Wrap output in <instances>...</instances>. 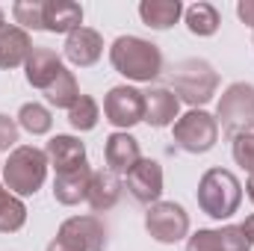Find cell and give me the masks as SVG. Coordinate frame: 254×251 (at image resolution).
Here are the masks:
<instances>
[{
    "label": "cell",
    "instance_id": "obj_10",
    "mask_svg": "<svg viewBox=\"0 0 254 251\" xmlns=\"http://www.w3.org/2000/svg\"><path fill=\"white\" fill-rule=\"evenodd\" d=\"M127 189L136 201L142 204H157L163 195V169L157 160H139L130 172H127Z\"/></svg>",
    "mask_w": 254,
    "mask_h": 251
},
{
    "label": "cell",
    "instance_id": "obj_35",
    "mask_svg": "<svg viewBox=\"0 0 254 251\" xmlns=\"http://www.w3.org/2000/svg\"><path fill=\"white\" fill-rule=\"evenodd\" d=\"M6 27V18H3V9H0V30Z\"/></svg>",
    "mask_w": 254,
    "mask_h": 251
},
{
    "label": "cell",
    "instance_id": "obj_28",
    "mask_svg": "<svg viewBox=\"0 0 254 251\" xmlns=\"http://www.w3.org/2000/svg\"><path fill=\"white\" fill-rule=\"evenodd\" d=\"M234 160L254 175V133H243V136H234Z\"/></svg>",
    "mask_w": 254,
    "mask_h": 251
},
{
    "label": "cell",
    "instance_id": "obj_27",
    "mask_svg": "<svg viewBox=\"0 0 254 251\" xmlns=\"http://www.w3.org/2000/svg\"><path fill=\"white\" fill-rule=\"evenodd\" d=\"M216 237H219V251H252V240L243 231V225H228L216 231Z\"/></svg>",
    "mask_w": 254,
    "mask_h": 251
},
{
    "label": "cell",
    "instance_id": "obj_12",
    "mask_svg": "<svg viewBox=\"0 0 254 251\" xmlns=\"http://www.w3.org/2000/svg\"><path fill=\"white\" fill-rule=\"evenodd\" d=\"M48 163L57 169V175H68L77 169H86V148L74 136H54L48 142Z\"/></svg>",
    "mask_w": 254,
    "mask_h": 251
},
{
    "label": "cell",
    "instance_id": "obj_2",
    "mask_svg": "<svg viewBox=\"0 0 254 251\" xmlns=\"http://www.w3.org/2000/svg\"><path fill=\"white\" fill-rule=\"evenodd\" d=\"M240 201H243V187L237 175L228 169H210L198 181V207L210 219H219V222L231 219L240 210Z\"/></svg>",
    "mask_w": 254,
    "mask_h": 251
},
{
    "label": "cell",
    "instance_id": "obj_26",
    "mask_svg": "<svg viewBox=\"0 0 254 251\" xmlns=\"http://www.w3.org/2000/svg\"><path fill=\"white\" fill-rule=\"evenodd\" d=\"M12 15H15V21L21 24V30H24V27H27V30H45V24H42L45 3H39V0H18V3L12 6Z\"/></svg>",
    "mask_w": 254,
    "mask_h": 251
},
{
    "label": "cell",
    "instance_id": "obj_11",
    "mask_svg": "<svg viewBox=\"0 0 254 251\" xmlns=\"http://www.w3.org/2000/svg\"><path fill=\"white\" fill-rule=\"evenodd\" d=\"M104 54V39L98 30H89V27H77L74 33H68L65 39V57L71 65H80V68H89L101 60Z\"/></svg>",
    "mask_w": 254,
    "mask_h": 251
},
{
    "label": "cell",
    "instance_id": "obj_13",
    "mask_svg": "<svg viewBox=\"0 0 254 251\" xmlns=\"http://www.w3.org/2000/svg\"><path fill=\"white\" fill-rule=\"evenodd\" d=\"M104 157H107V166H110L113 175H127V172L142 160V154H139V142H136L130 133H125V130L110 133L107 148H104Z\"/></svg>",
    "mask_w": 254,
    "mask_h": 251
},
{
    "label": "cell",
    "instance_id": "obj_23",
    "mask_svg": "<svg viewBox=\"0 0 254 251\" xmlns=\"http://www.w3.org/2000/svg\"><path fill=\"white\" fill-rule=\"evenodd\" d=\"M45 95H48V101H51L54 107H65V110H71V104L80 98V89H77L74 74L63 68V71H60V77L45 89Z\"/></svg>",
    "mask_w": 254,
    "mask_h": 251
},
{
    "label": "cell",
    "instance_id": "obj_9",
    "mask_svg": "<svg viewBox=\"0 0 254 251\" xmlns=\"http://www.w3.org/2000/svg\"><path fill=\"white\" fill-rule=\"evenodd\" d=\"M60 240L77 251H104L107 249V231H104V225L95 216H74V219L63 222Z\"/></svg>",
    "mask_w": 254,
    "mask_h": 251
},
{
    "label": "cell",
    "instance_id": "obj_20",
    "mask_svg": "<svg viewBox=\"0 0 254 251\" xmlns=\"http://www.w3.org/2000/svg\"><path fill=\"white\" fill-rule=\"evenodd\" d=\"M139 15L151 30H169L184 15V3L181 0H142Z\"/></svg>",
    "mask_w": 254,
    "mask_h": 251
},
{
    "label": "cell",
    "instance_id": "obj_6",
    "mask_svg": "<svg viewBox=\"0 0 254 251\" xmlns=\"http://www.w3.org/2000/svg\"><path fill=\"white\" fill-rule=\"evenodd\" d=\"M145 228L157 243L172 246V243H178L190 234V216L175 201H157L145 213Z\"/></svg>",
    "mask_w": 254,
    "mask_h": 251
},
{
    "label": "cell",
    "instance_id": "obj_29",
    "mask_svg": "<svg viewBox=\"0 0 254 251\" xmlns=\"http://www.w3.org/2000/svg\"><path fill=\"white\" fill-rule=\"evenodd\" d=\"M187 251H219L216 231H198V234H192L190 243H187Z\"/></svg>",
    "mask_w": 254,
    "mask_h": 251
},
{
    "label": "cell",
    "instance_id": "obj_15",
    "mask_svg": "<svg viewBox=\"0 0 254 251\" xmlns=\"http://www.w3.org/2000/svg\"><path fill=\"white\" fill-rule=\"evenodd\" d=\"M30 54H33V42L27 30L6 24L0 30V68H18L30 60Z\"/></svg>",
    "mask_w": 254,
    "mask_h": 251
},
{
    "label": "cell",
    "instance_id": "obj_18",
    "mask_svg": "<svg viewBox=\"0 0 254 251\" xmlns=\"http://www.w3.org/2000/svg\"><path fill=\"white\" fill-rule=\"evenodd\" d=\"M122 198V181L119 175L113 172H92V184H89V195L86 201L92 204L95 213H104V210H113Z\"/></svg>",
    "mask_w": 254,
    "mask_h": 251
},
{
    "label": "cell",
    "instance_id": "obj_24",
    "mask_svg": "<svg viewBox=\"0 0 254 251\" xmlns=\"http://www.w3.org/2000/svg\"><path fill=\"white\" fill-rule=\"evenodd\" d=\"M18 125L24 127L27 133H33V136H42V133L51 130L54 119H51L48 107H42V104H24L18 110Z\"/></svg>",
    "mask_w": 254,
    "mask_h": 251
},
{
    "label": "cell",
    "instance_id": "obj_4",
    "mask_svg": "<svg viewBox=\"0 0 254 251\" xmlns=\"http://www.w3.org/2000/svg\"><path fill=\"white\" fill-rule=\"evenodd\" d=\"M216 125L228 136H243L252 133L254 127V86L252 83H231L219 101L216 110Z\"/></svg>",
    "mask_w": 254,
    "mask_h": 251
},
{
    "label": "cell",
    "instance_id": "obj_19",
    "mask_svg": "<svg viewBox=\"0 0 254 251\" xmlns=\"http://www.w3.org/2000/svg\"><path fill=\"white\" fill-rule=\"evenodd\" d=\"M89 184H92L89 166L86 169H77V172H68V175H57V181H54V198L60 204H65V207L80 204L89 195Z\"/></svg>",
    "mask_w": 254,
    "mask_h": 251
},
{
    "label": "cell",
    "instance_id": "obj_3",
    "mask_svg": "<svg viewBox=\"0 0 254 251\" xmlns=\"http://www.w3.org/2000/svg\"><path fill=\"white\" fill-rule=\"evenodd\" d=\"M48 154L33 148V145H21L9 154L6 166H3V181L12 195H36L45 178H48Z\"/></svg>",
    "mask_w": 254,
    "mask_h": 251
},
{
    "label": "cell",
    "instance_id": "obj_14",
    "mask_svg": "<svg viewBox=\"0 0 254 251\" xmlns=\"http://www.w3.org/2000/svg\"><path fill=\"white\" fill-rule=\"evenodd\" d=\"M24 68H27V83L45 92V89L60 77L63 60H60L51 48H33V54H30V60L24 63Z\"/></svg>",
    "mask_w": 254,
    "mask_h": 251
},
{
    "label": "cell",
    "instance_id": "obj_25",
    "mask_svg": "<svg viewBox=\"0 0 254 251\" xmlns=\"http://www.w3.org/2000/svg\"><path fill=\"white\" fill-rule=\"evenodd\" d=\"M68 122L74 130H92V127L98 125V104L89 98V95H80L74 104H71V110H68Z\"/></svg>",
    "mask_w": 254,
    "mask_h": 251
},
{
    "label": "cell",
    "instance_id": "obj_31",
    "mask_svg": "<svg viewBox=\"0 0 254 251\" xmlns=\"http://www.w3.org/2000/svg\"><path fill=\"white\" fill-rule=\"evenodd\" d=\"M237 15H240L243 24H249L254 30V0H243V3L237 6Z\"/></svg>",
    "mask_w": 254,
    "mask_h": 251
},
{
    "label": "cell",
    "instance_id": "obj_7",
    "mask_svg": "<svg viewBox=\"0 0 254 251\" xmlns=\"http://www.w3.org/2000/svg\"><path fill=\"white\" fill-rule=\"evenodd\" d=\"M219 139V125L210 113L192 110L175 122V142L190 154H207Z\"/></svg>",
    "mask_w": 254,
    "mask_h": 251
},
{
    "label": "cell",
    "instance_id": "obj_16",
    "mask_svg": "<svg viewBox=\"0 0 254 251\" xmlns=\"http://www.w3.org/2000/svg\"><path fill=\"white\" fill-rule=\"evenodd\" d=\"M42 24L48 33H74L83 24V6L71 0H48Z\"/></svg>",
    "mask_w": 254,
    "mask_h": 251
},
{
    "label": "cell",
    "instance_id": "obj_17",
    "mask_svg": "<svg viewBox=\"0 0 254 251\" xmlns=\"http://www.w3.org/2000/svg\"><path fill=\"white\" fill-rule=\"evenodd\" d=\"M181 98L169 89H151L145 92V122L151 127H166L178 119Z\"/></svg>",
    "mask_w": 254,
    "mask_h": 251
},
{
    "label": "cell",
    "instance_id": "obj_32",
    "mask_svg": "<svg viewBox=\"0 0 254 251\" xmlns=\"http://www.w3.org/2000/svg\"><path fill=\"white\" fill-rule=\"evenodd\" d=\"M48 251H77V249H71V246H68V243H63V240H60V237H57V240H54V243H48Z\"/></svg>",
    "mask_w": 254,
    "mask_h": 251
},
{
    "label": "cell",
    "instance_id": "obj_33",
    "mask_svg": "<svg viewBox=\"0 0 254 251\" xmlns=\"http://www.w3.org/2000/svg\"><path fill=\"white\" fill-rule=\"evenodd\" d=\"M243 231L249 234V240H252V246H254V216H249V219H246V225H243Z\"/></svg>",
    "mask_w": 254,
    "mask_h": 251
},
{
    "label": "cell",
    "instance_id": "obj_34",
    "mask_svg": "<svg viewBox=\"0 0 254 251\" xmlns=\"http://www.w3.org/2000/svg\"><path fill=\"white\" fill-rule=\"evenodd\" d=\"M246 189H249V198H252V201H254V175H252V178H249V187H246Z\"/></svg>",
    "mask_w": 254,
    "mask_h": 251
},
{
    "label": "cell",
    "instance_id": "obj_30",
    "mask_svg": "<svg viewBox=\"0 0 254 251\" xmlns=\"http://www.w3.org/2000/svg\"><path fill=\"white\" fill-rule=\"evenodd\" d=\"M15 142H18V125L9 116H0V151L15 148Z\"/></svg>",
    "mask_w": 254,
    "mask_h": 251
},
{
    "label": "cell",
    "instance_id": "obj_1",
    "mask_svg": "<svg viewBox=\"0 0 254 251\" xmlns=\"http://www.w3.org/2000/svg\"><path fill=\"white\" fill-rule=\"evenodd\" d=\"M110 63L127 80L151 83L163 71V54L157 45H151L139 36H119L110 48Z\"/></svg>",
    "mask_w": 254,
    "mask_h": 251
},
{
    "label": "cell",
    "instance_id": "obj_21",
    "mask_svg": "<svg viewBox=\"0 0 254 251\" xmlns=\"http://www.w3.org/2000/svg\"><path fill=\"white\" fill-rule=\"evenodd\" d=\"M27 222V207L18 195L0 189V234H15Z\"/></svg>",
    "mask_w": 254,
    "mask_h": 251
},
{
    "label": "cell",
    "instance_id": "obj_5",
    "mask_svg": "<svg viewBox=\"0 0 254 251\" xmlns=\"http://www.w3.org/2000/svg\"><path fill=\"white\" fill-rule=\"evenodd\" d=\"M172 86H175V95H181L187 104L198 107V104H207L216 95L219 74L204 63V60H184V63L175 68Z\"/></svg>",
    "mask_w": 254,
    "mask_h": 251
},
{
    "label": "cell",
    "instance_id": "obj_8",
    "mask_svg": "<svg viewBox=\"0 0 254 251\" xmlns=\"http://www.w3.org/2000/svg\"><path fill=\"white\" fill-rule=\"evenodd\" d=\"M104 116L113 127H127L145 122V92L133 86H113L104 98Z\"/></svg>",
    "mask_w": 254,
    "mask_h": 251
},
{
    "label": "cell",
    "instance_id": "obj_22",
    "mask_svg": "<svg viewBox=\"0 0 254 251\" xmlns=\"http://www.w3.org/2000/svg\"><path fill=\"white\" fill-rule=\"evenodd\" d=\"M219 12H216V6H210V3H195L187 9V27H190V33L195 36H213L216 30H219Z\"/></svg>",
    "mask_w": 254,
    "mask_h": 251
}]
</instances>
